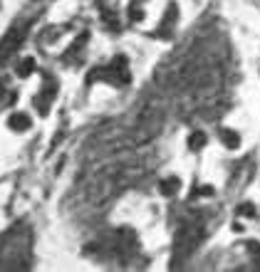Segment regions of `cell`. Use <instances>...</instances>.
<instances>
[{
  "label": "cell",
  "mask_w": 260,
  "mask_h": 272,
  "mask_svg": "<svg viewBox=\"0 0 260 272\" xmlns=\"http://www.w3.org/2000/svg\"><path fill=\"white\" fill-rule=\"evenodd\" d=\"M22 37H25V27H13L3 40H0V62H5L18 50V45L22 42Z\"/></svg>",
  "instance_id": "cell-1"
},
{
  "label": "cell",
  "mask_w": 260,
  "mask_h": 272,
  "mask_svg": "<svg viewBox=\"0 0 260 272\" xmlns=\"http://www.w3.org/2000/svg\"><path fill=\"white\" fill-rule=\"evenodd\" d=\"M8 126H10L13 131H27V129H30V116L22 114V111H15L10 119H8Z\"/></svg>",
  "instance_id": "cell-2"
},
{
  "label": "cell",
  "mask_w": 260,
  "mask_h": 272,
  "mask_svg": "<svg viewBox=\"0 0 260 272\" xmlns=\"http://www.w3.org/2000/svg\"><path fill=\"white\" fill-rule=\"evenodd\" d=\"M178 186H181V181L171 176V178H164V181L159 183V190H161V196L171 198V196H176V190H178Z\"/></svg>",
  "instance_id": "cell-3"
},
{
  "label": "cell",
  "mask_w": 260,
  "mask_h": 272,
  "mask_svg": "<svg viewBox=\"0 0 260 272\" xmlns=\"http://www.w3.org/2000/svg\"><path fill=\"white\" fill-rule=\"evenodd\" d=\"M220 141L228 148H238L240 146V134H236L233 129H220Z\"/></svg>",
  "instance_id": "cell-4"
},
{
  "label": "cell",
  "mask_w": 260,
  "mask_h": 272,
  "mask_svg": "<svg viewBox=\"0 0 260 272\" xmlns=\"http://www.w3.org/2000/svg\"><path fill=\"white\" fill-rule=\"evenodd\" d=\"M52 97H55V89H47L43 97H37V99H35V106H37V111H40L43 116L50 111V99H52Z\"/></svg>",
  "instance_id": "cell-5"
},
{
  "label": "cell",
  "mask_w": 260,
  "mask_h": 272,
  "mask_svg": "<svg viewBox=\"0 0 260 272\" xmlns=\"http://www.w3.org/2000/svg\"><path fill=\"white\" fill-rule=\"evenodd\" d=\"M32 72H35V60H32V57H25V60H20V64H18L15 74L25 80V77H30Z\"/></svg>",
  "instance_id": "cell-6"
},
{
  "label": "cell",
  "mask_w": 260,
  "mask_h": 272,
  "mask_svg": "<svg viewBox=\"0 0 260 272\" xmlns=\"http://www.w3.org/2000/svg\"><path fill=\"white\" fill-rule=\"evenodd\" d=\"M206 146V134L203 131H194L191 136H189V148L191 151H198V148H203Z\"/></svg>",
  "instance_id": "cell-7"
},
{
  "label": "cell",
  "mask_w": 260,
  "mask_h": 272,
  "mask_svg": "<svg viewBox=\"0 0 260 272\" xmlns=\"http://www.w3.org/2000/svg\"><path fill=\"white\" fill-rule=\"evenodd\" d=\"M238 215H243V218H253V215H255L253 203H243V206H238Z\"/></svg>",
  "instance_id": "cell-8"
},
{
  "label": "cell",
  "mask_w": 260,
  "mask_h": 272,
  "mask_svg": "<svg viewBox=\"0 0 260 272\" xmlns=\"http://www.w3.org/2000/svg\"><path fill=\"white\" fill-rule=\"evenodd\" d=\"M248 252H250L253 257H260V245H258V243H248Z\"/></svg>",
  "instance_id": "cell-9"
},
{
  "label": "cell",
  "mask_w": 260,
  "mask_h": 272,
  "mask_svg": "<svg viewBox=\"0 0 260 272\" xmlns=\"http://www.w3.org/2000/svg\"><path fill=\"white\" fill-rule=\"evenodd\" d=\"M129 15H131V20H141L144 18V13L136 8V5H131V10H129Z\"/></svg>",
  "instance_id": "cell-10"
}]
</instances>
